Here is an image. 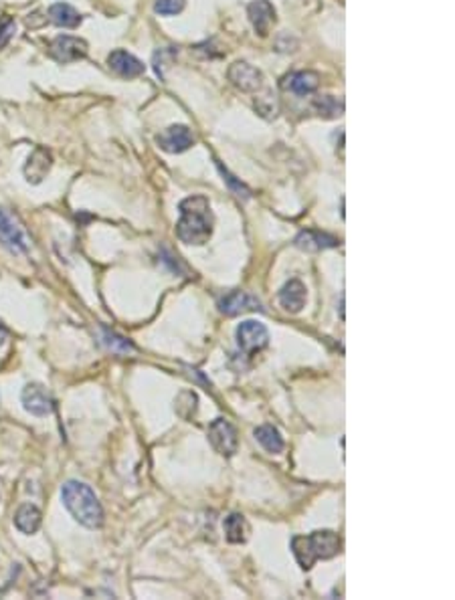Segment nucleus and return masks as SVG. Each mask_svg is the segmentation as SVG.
<instances>
[{
  "mask_svg": "<svg viewBox=\"0 0 455 600\" xmlns=\"http://www.w3.org/2000/svg\"><path fill=\"white\" fill-rule=\"evenodd\" d=\"M180 219L176 223V236L184 245H194L201 247L204 243H209V239L213 236V209L211 202L203 194H194L184 199L179 204Z\"/></svg>",
  "mask_w": 455,
  "mask_h": 600,
  "instance_id": "nucleus-1",
  "label": "nucleus"
},
{
  "mask_svg": "<svg viewBox=\"0 0 455 600\" xmlns=\"http://www.w3.org/2000/svg\"><path fill=\"white\" fill-rule=\"evenodd\" d=\"M61 499L75 521L89 530H97L104 526V507L89 485L81 481H67L61 487Z\"/></svg>",
  "mask_w": 455,
  "mask_h": 600,
  "instance_id": "nucleus-2",
  "label": "nucleus"
},
{
  "mask_svg": "<svg viewBox=\"0 0 455 600\" xmlns=\"http://www.w3.org/2000/svg\"><path fill=\"white\" fill-rule=\"evenodd\" d=\"M342 548L340 536L332 530L314 531L310 536H296L291 540V550L301 570H310L318 560L334 558Z\"/></svg>",
  "mask_w": 455,
  "mask_h": 600,
  "instance_id": "nucleus-3",
  "label": "nucleus"
},
{
  "mask_svg": "<svg viewBox=\"0 0 455 600\" xmlns=\"http://www.w3.org/2000/svg\"><path fill=\"white\" fill-rule=\"evenodd\" d=\"M237 344H239L241 352L251 358L269 344V331L261 321L247 319L237 328Z\"/></svg>",
  "mask_w": 455,
  "mask_h": 600,
  "instance_id": "nucleus-4",
  "label": "nucleus"
},
{
  "mask_svg": "<svg viewBox=\"0 0 455 600\" xmlns=\"http://www.w3.org/2000/svg\"><path fill=\"white\" fill-rule=\"evenodd\" d=\"M0 245L16 255L29 251V239H26L24 229L11 212L4 209H0Z\"/></svg>",
  "mask_w": 455,
  "mask_h": 600,
  "instance_id": "nucleus-5",
  "label": "nucleus"
},
{
  "mask_svg": "<svg viewBox=\"0 0 455 600\" xmlns=\"http://www.w3.org/2000/svg\"><path fill=\"white\" fill-rule=\"evenodd\" d=\"M209 441L219 455L223 457H231L237 453V429L229 423L227 419H215L211 426H209Z\"/></svg>",
  "mask_w": 455,
  "mask_h": 600,
  "instance_id": "nucleus-6",
  "label": "nucleus"
},
{
  "mask_svg": "<svg viewBox=\"0 0 455 600\" xmlns=\"http://www.w3.org/2000/svg\"><path fill=\"white\" fill-rule=\"evenodd\" d=\"M229 81L245 94H257L264 87V73L245 61H235L227 71Z\"/></svg>",
  "mask_w": 455,
  "mask_h": 600,
  "instance_id": "nucleus-7",
  "label": "nucleus"
},
{
  "mask_svg": "<svg viewBox=\"0 0 455 600\" xmlns=\"http://www.w3.org/2000/svg\"><path fill=\"white\" fill-rule=\"evenodd\" d=\"M49 53H51L53 59L59 61V63H73V61L87 57V43L79 36L59 35L51 41Z\"/></svg>",
  "mask_w": 455,
  "mask_h": 600,
  "instance_id": "nucleus-8",
  "label": "nucleus"
},
{
  "mask_svg": "<svg viewBox=\"0 0 455 600\" xmlns=\"http://www.w3.org/2000/svg\"><path fill=\"white\" fill-rule=\"evenodd\" d=\"M24 411L31 412L33 416H49L55 411V400L49 394V390L43 384H26L21 394Z\"/></svg>",
  "mask_w": 455,
  "mask_h": 600,
  "instance_id": "nucleus-9",
  "label": "nucleus"
},
{
  "mask_svg": "<svg viewBox=\"0 0 455 600\" xmlns=\"http://www.w3.org/2000/svg\"><path fill=\"white\" fill-rule=\"evenodd\" d=\"M156 141L164 152L182 154L194 144V136L189 126H170L156 138Z\"/></svg>",
  "mask_w": 455,
  "mask_h": 600,
  "instance_id": "nucleus-10",
  "label": "nucleus"
},
{
  "mask_svg": "<svg viewBox=\"0 0 455 600\" xmlns=\"http://www.w3.org/2000/svg\"><path fill=\"white\" fill-rule=\"evenodd\" d=\"M219 309L225 316H239L245 311H255L261 309V301L245 291H229L219 299Z\"/></svg>",
  "mask_w": 455,
  "mask_h": 600,
  "instance_id": "nucleus-11",
  "label": "nucleus"
},
{
  "mask_svg": "<svg viewBox=\"0 0 455 600\" xmlns=\"http://www.w3.org/2000/svg\"><path fill=\"white\" fill-rule=\"evenodd\" d=\"M51 166H53V156H51V152H49L47 148H43V146H36L35 150H33V154L29 156L26 164H24V178H26V182H31V184H41L43 178L49 174Z\"/></svg>",
  "mask_w": 455,
  "mask_h": 600,
  "instance_id": "nucleus-12",
  "label": "nucleus"
},
{
  "mask_svg": "<svg viewBox=\"0 0 455 600\" xmlns=\"http://www.w3.org/2000/svg\"><path fill=\"white\" fill-rule=\"evenodd\" d=\"M108 65L114 73H118L120 77H128V79H134L144 73V63L124 49H116L109 53Z\"/></svg>",
  "mask_w": 455,
  "mask_h": 600,
  "instance_id": "nucleus-13",
  "label": "nucleus"
},
{
  "mask_svg": "<svg viewBox=\"0 0 455 600\" xmlns=\"http://www.w3.org/2000/svg\"><path fill=\"white\" fill-rule=\"evenodd\" d=\"M247 14H249L253 29L261 36L267 35L271 24L276 23V9L269 0H253L247 6Z\"/></svg>",
  "mask_w": 455,
  "mask_h": 600,
  "instance_id": "nucleus-14",
  "label": "nucleus"
},
{
  "mask_svg": "<svg viewBox=\"0 0 455 600\" xmlns=\"http://www.w3.org/2000/svg\"><path fill=\"white\" fill-rule=\"evenodd\" d=\"M306 299H308V289L298 279L288 281L281 287V291H279V304L289 314H300L304 306H306Z\"/></svg>",
  "mask_w": 455,
  "mask_h": 600,
  "instance_id": "nucleus-15",
  "label": "nucleus"
},
{
  "mask_svg": "<svg viewBox=\"0 0 455 600\" xmlns=\"http://www.w3.org/2000/svg\"><path fill=\"white\" fill-rule=\"evenodd\" d=\"M320 85V75L316 71H296L284 77L281 87L296 95H308Z\"/></svg>",
  "mask_w": 455,
  "mask_h": 600,
  "instance_id": "nucleus-16",
  "label": "nucleus"
},
{
  "mask_svg": "<svg viewBox=\"0 0 455 600\" xmlns=\"http://www.w3.org/2000/svg\"><path fill=\"white\" fill-rule=\"evenodd\" d=\"M296 247L308 251V253H318V251L338 247V239L320 233V231H301L300 235L296 236Z\"/></svg>",
  "mask_w": 455,
  "mask_h": 600,
  "instance_id": "nucleus-17",
  "label": "nucleus"
},
{
  "mask_svg": "<svg viewBox=\"0 0 455 600\" xmlns=\"http://www.w3.org/2000/svg\"><path fill=\"white\" fill-rule=\"evenodd\" d=\"M41 521H43L41 509L36 506H33V504H23V506L16 509L14 526H16V530L23 531L26 536L35 534V531L41 528Z\"/></svg>",
  "mask_w": 455,
  "mask_h": 600,
  "instance_id": "nucleus-18",
  "label": "nucleus"
},
{
  "mask_svg": "<svg viewBox=\"0 0 455 600\" xmlns=\"http://www.w3.org/2000/svg\"><path fill=\"white\" fill-rule=\"evenodd\" d=\"M49 16H51L53 23L57 26H63V29H75V26L81 24V14L67 2H55L49 9Z\"/></svg>",
  "mask_w": 455,
  "mask_h": 600,
  "instance_id": "nucleus-19",
  "label": "nucleus"
},
{
  "mask_svg": "<svg viewBox=\"0 0 455 600\" xmlns=\"http://www.w3.org/2000/svg\"><path fill=\"white\" fill-rule=\"evenodd\" d=\"M253 435H255V439L259 441V445H261L265 451H269V453H281L284 447H286L284 436L279 435V431H277L276 426H271V424L257 426Z\"/></svg>",
  "mask_w": 455,
  "mask_h": 600,
  "instance_id": "nucleus-20",
  "label": "nucleus"
},
{
  "mask_svg": "<svg viewBox=\"0 0 455 600\" xmlns=\"http://www.w3.org/2000/svg\"><path fill=\"white\" fill-rule=\"evenodd\" d=\"M225 536L231 544H243L247 540V534H249V526L245 518L241 514H231L229 518H225Z\"/></svg>",
  "mask_w": 455,
  "mask_h": 600,
  "instance_id": "nucleus-21",
  "label": "nucleus"
},
{
  "mask_svg": "<svg viewBox=\"0 0 455 600\" xmlns=\"http://www.w3.org/2000/svg\"><path fill=\"white\" fill-rule=\"evenodd\" d=\"M314 109L324 118H338L344 111V104L338 101L334 95H322L314 99Z\"/></svg>",
  "mask_w": 455,
  "mask_h": 600,
  "instance_id": "nucleus-22",
  "label": "nucleus"
},
{
  "mask_svg": "<svg viewBox=\"0 0 455 600\" xmlns=\"http://www.w3.org/2000/svg\"><path fill=\"white\" fill-rule=\"evenodd\" d=\"M255 107H257V111H259L264 118H276L277 111H279L277 95L274 94L271 89H265V94L255 99Z\"/></svg>",
  "mask_w": 455,
  "mask_h": 600,
  "instance_id": "nucleus-23",
  "label": "nucleus"
},
{
  "mask_svg": "<svg viewBox=\"0 0 455 600\" xmlns=\"http://www.w3.org/2000/svg\"><path fill=\"white\" fill-rule=\"evenodd\" d=\"M104 344H106V348L108 350H111L114 354H130L134 352L136 348H134L132 341H128L126 338H121V336H118V334H114V331H104Z\"/></svg>",
  "mask_w": 455,
  "mask_h": 600,
  "instance_id": "nucleus-24",
  "label": "nucleus"
},
{
  "mask_svg": "<svg viewBox=\"0 0 455 600\" xmlns=\"http://www.w3.org/2000/svg\"><path fill=\"white\" fill-rule=\"evenodd\" d=\"M216 168H219V172H221V176H223V180L229 184V189L233 190V192H237V196H243V199H249L251 196V190L247 189L241 180H237V178L233 176L231 172H229L227 168H223V164L221 162H216Z\"/></svg>",
  "mask_w": 455,
  "mask_h": 600,
  "instance_id": "nucleus-25",
  "label": "nucleus"
},
{
  "mask_svg": "<svg viewBox=\"0 0 455 600\" xmlns=\"http://www.w3.org/2000/svg\"><path fill=\"white\" fill-rule=\"evenodd\" d=\"M184 6H186V0H156L154 11L162 16H172V14L184 11Z\"/></svg>",
  "mask_w": 455,
  "mask_h": 600,
  "instance_id": "nucleus-26",
  "label": "nucleus"
},
{
  "mask_svg": "<svg viewBox=\"0 0 455 600\" xmlns=\"http://www.w3.org/2000/svg\"><path fill=\"white\" fill-rule=\"evenodd\" d=\"M14 31H16L14 19H11V16H2V19H0V49H4L11 43V39L14 36Z\"/></svg>",
  "mask_w": 455,
  "mask_h": 600,
  "instance_id": "nucleus-27",
  "label": "nucleus"
},
{
  "mask_svg": "<svg viewBox=\"0 0 455 600\" xmlns=\"http://www.w3.org/2000/svg\"><path fill=\"white\" fill-rule=\"evenodd\" d=\"M6 338H9V330H6V328H4V326L0 324V346H2L4 341H6Z\"/></svg>",
  "mask_w": 455,
  "mask_h": 600,
  "instance_id": "nucleus-28",
  "label": "nucleus"
}]
</instances>
